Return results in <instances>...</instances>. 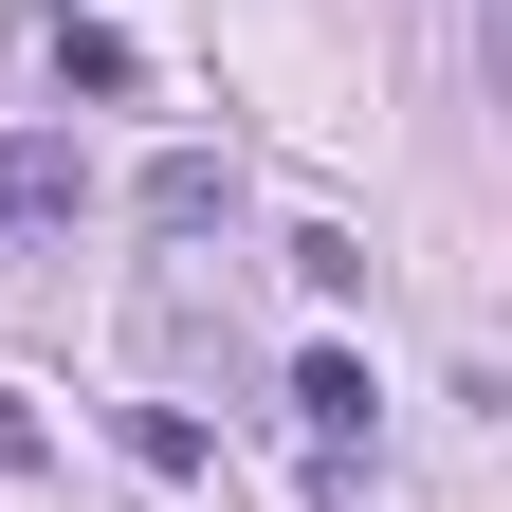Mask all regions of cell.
<instances>
[{
	"mask_svg": "<svg viewBox=\"0 0 512 512\" xmlns=\"http://www.w3.org/2000/svg\"><path fill=\"white\" fill-rule=\"evenodd\" d=\"M238 220V147H165L147 165V238H220Z\"/></svg>",
	"mask_w": 512,
	"mask_h": 512,
	"instance_id": "obj_3",
	"label": "cell"
},
{
	"mask_svg": "<svg viewBox=\"0 0 512 512\" xmlns=\"http://www.w3.org/2000/svg\"><path fill=\"white\" fill-rule=\"evenodd\" d=\"M293 421H311V458H348V439L384 421V384H366V348H293Z\"/></svg>",
	"mask_w": 512,
	"mask_h": 512,
	"instance_id": "obj_2",
	"label": "cell"
},
{
	"mask_svg": "<svg viewBox=\"0 0 512 512\" xmlns=\"http://www.w3.org/2000/svg\"><path fill=\"white\" fill-rule=\"evenodd\" d=\"M92 202V165H74V128H0V238H55Z\"/></svg>",
	"mask_w": 512,
	"mask_h": 512,
	"instance_id": "obj_1",
	"label": "cell"
},
{
	"mask_svg": "<svg viewBox=\"0 0 512 512\" xmlns=\"http://www.w3.org/2000/svg\"><path fill=\"white\" fill-rule=\"evenodd\" d=\"M37 458H55V421L19 403V384H0V476H37Z\"/></svg>",
	"mask_w": 512,
	"mask_h": 512,
	"instance_id": "obj_6",
	"label": "cell"
},
{
	"mask_svg": "<svg viewBox=\"0 0 512 512\" xmlns=\"http://www.w3.org/2000/svg\"><path fill=\"white\" fill-rule=\"evenodd\" d=\"M128 458H147V476L183 494V476H202V458H220V439H202V421H183V403H128Z\"/></svg>",
	"mask_w": 512,
	"mask_h": 512,
	"instance_id": "obj_4",
	"label": "cell"
},
{
	"mask_svg": "<svg viewBox=\"0 0 512 512\" xmlns=\"http://www.w3.org/2000/svg\"><path fill=\"white\" fill-rule=\"evenodd\" d=\"M55 74H74V92H147V55H128L110 19H55Z\"/></svg>",
	"mask_w": 512,
	"mask_h": 512,
	"instance_id": "obj_5",
	"label": "cell"
}]
</instances>
